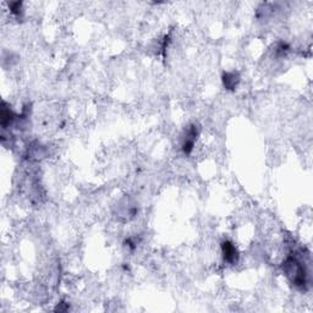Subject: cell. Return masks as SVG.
Here are the masks:
<instances>
[{
  "mask_svg": "<svg viewBox=\"0 0 313 313\" xmlns=\"http://www.w3.org/2000/svg\"><path fill=\"white\" fill-rule=\"evenodd\" d=\"M283 271L292 285L298 289H305L307 285V271L305 266L297 257L289 256L283 264Z\"/></svg>",
  "mask_w": 313,
  "mask_h": 313,
  "instance_id": "1",
  "label": "cell"
},
{
  "mask_svg": "<svg viewBox=\"0 0 313 313\" xmlns=\"http://www.w3.org/2000/svg\"><path fill=\"white\" fill-rule=\"evenodd\" d=\"M198 135H200V127H198L196 124H192V125L188 126L183 142V150L185 154H190V153L192 152Z\"/></svg>",
  "mask_w": 313,
  "mask_h": 313,
  "instance_id": "2",
  "label": "cell"
},
{
  "mask_svg": "<svg viewBox=\"0 0 313 313\" xmlns=\"http://www.w3.org/2000/svg\"><path fill=\"white\" fill-rule=\"evenodd\" d=\"M222 253L223 259L227 263L235 264L239 261V252H237L235 245L231 241H229V240L222 242Z\"/></svg>",
  "mask_w": 313,
  "mask_h": 313,
  "instance_id": "3",
  "label": "cell"
},
{
  "mask_svg": "<svg viewBox=\"0 0 313 313\" xmlns=\"http://www.w3.org/2000/svg\"><path fill=\"white\" fill-rule=\"evenodd\" d=\"M223 84L228 91H235L240 82V75L236 71L224 72L223 74Z\"/></svg>",
  "mask_w": 313,
  "mask_h": 313,
  "instance_id": "4",
  "label": "cell"
},
{
  "mask_svg": "<svg viewBox=\"0 0 313 313\" xmlns=\"http://www.w3.org/2000/svg\"><path fill=\"white\" fill-rule=\"evenodd\" d=\"M14 116H15V114L13 113V110L9 106H6V103L4 102L3 108H1V126H3V128H6L13 123Z\"/></svg>",
  "mask_w": 313,
  "mask_h": 313,
  "instance_id": "5",
  "label": "cell"
},
{
  "mask_svg": "<svg viewBox=\"0 0 313 313\" xmlns=\"http://www.w3.org/2000/svg\"><path fill=\"white\" fill-rule=\"evenodd\" d=\"M10 9L14 15L20 16V14L22 13V3H20V1H18V3H11Z\"/></svg>",
  "mask_w": 313,
  "mask_h": 313,
  "instance_id": "6",
  "label": "cell"
}]
</instances>
